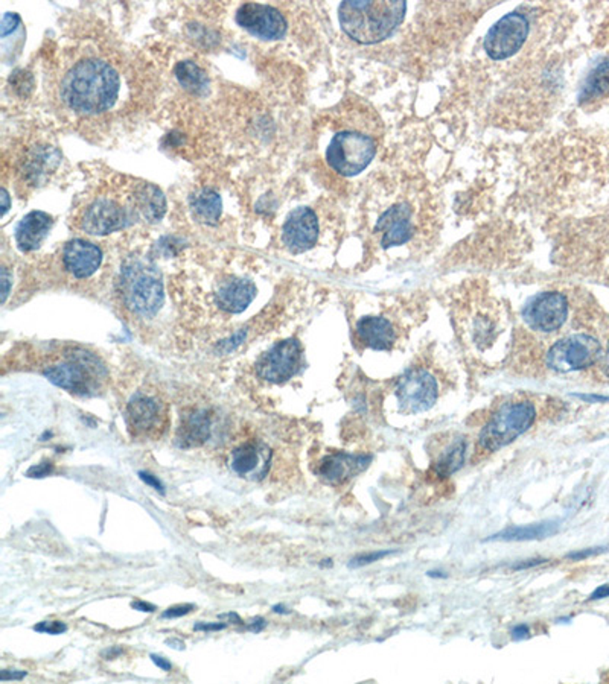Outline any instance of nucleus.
Returning a JSON list of instances; mask_svg holds the SVG:
<instances>
[{
	"label": "nucleus",
	"instance_id": "nucleus-1",
	"mask_svg": "<svg viewBox=\"0 0 609 684\" xmlns=\"http://www.w3.org/2000/svg\"><path fill=\"white\" fill-rule=\"evenodd\" d=\"M121 78L107 60L86 56L78 60L61 79V99L81 116H96L109 111L118 101Z\"/></svg>",
	"mask_w": 609,
	"mask_h": 684
},
{
	"label": "nucleus",
	"instance_id": "nucleus-2",
	"mask_svg": "<svg viewBox=\"0 0 609 684\" xmlns=\"http://www.w3.org/2000/svg\"><path fill=\"white\" fill-rule=\"evenodd\" d=\"M406 2H343L338 8L340 25L344 34L361 44L384 41L406 19Z\"/></svg>",
	"mask_w": 609,
	"mask_h": 684
},
{
	"label": "nucleus",
	"instance_id": "nucleus-3",
	"mask_svg": "<svg viewBox=\"0 0 609 684\" xmlns=\"http://www.w3.org/2000/svg\"><path fill=\"white\" fill-rule=\"evenodd\" d=\"M54 385L76 396H94L104 385L107 369L99 359L86 350L71 349L61 361L43 371Z\"/></svg>",
	"mask_w": 609,
	"mask_h": 684
},
{
	"label": "nucleus",
	"instance_id": "nucleus-4",
	"mask_svg": "<svg viewBox=\"0 0 609 684\" xmlns=\"http://www.w3.org/2000/svg\"><path fill=\"white\" fill-rule=\"evenodd\" d=\"M119 292L124 306L139 317H151L163 303V285L153 265L134 260L124 268Z\"/></svg>",
	"mask_w": 609,
	"mask_h": 684
},
{
	"label": "nucleus",
	"instance_id": "nucleus-5",
	"mask_svg": "<svg viewBox=\"0 0 609 684\" xmlns=\"http://www.w3.org/2000/svg\"><path fill=\"white\" fill-rule=\"evenodd\" d=\"M536 420V408L530 400H513L501 404L480 432V449L497 451L532 427Z\"/></svg>",
	"mask_w": 609,
	"mask_h": 684
},
{
	"label": "nucleus",
	"instance_id": "nucleus-6",
	"mask_svg": "<svg viewBox=\"0 0 609 684\" xmlns=\"http://www.w3.org/2000/svg\"><path fill=\"white\" fill-rule=\"evenodd\" d=\"M125 422L133 438L158 439L169 424L168 404L156 392L137 391L126 404Z\"/></svg>",
	"mask_w": 609,
	"mask_h": 684
},
{
	"label": "nucleus",
	"instance_id": "nucleus-7",
	"mask_svg": "<svg viewBox=\"0 0 609 684\" xmlns=\"http://www.w3.org/2000/svg\"><path fill=\"white\" fill-rule=\"evenodd\" d=\"M376 149V142L371 136L358 131H341L331 141L326 160L340 175L353 177L371 165Z\"/></svg>",
	"mask_w": 609,
	"mask_h": 684
},
{
	"label": "nucleus",
	"instance_id": "nucleus-8",
	"mask_svg": "<svg viewBox=\"0 0 609 684\" xmlns=\"http://www.w3.org/2000/svg\"><path fill=\"white\" fill-rule=\"evenodd\" d=\"M134 210L133 196L130 201L122 203L114 196L102 195L83 208L76 225L89 235H109L129 225Z\"/></svg>",
	"mask_w": 609,
	"mask_h": 684
},
{
	"label": "nucleus",
	"instance_id": "nucleus-9",
	"mask_svg": "<svg viewBox=\"0 0 609 684\" xmlns=\"http://www.w3.org/2000/svg\"><path fill=\"white\" fill-rule=\"evenodd\" d=\"M602 345L595 338L585 333L570 335L550 347L545 362L556 373H571L593 367L600 359Z\"/></svg>",
	"mask_w": 609,
	"mask_h": 684
},
{
	"label": "nucleus",
	"instance_id": "nucleus-10",
	"mask_svg": "<svg viewBox=\"0 0 609 684\" xmlns=\"http://www.w3.org/2000/svg\"><path fill=\"white\" fill-rule=\"evenodd\" d=\"M528 36V19L521 13H510L500 19L486 34L483 49L490 60H508L518 52Z\"/></svg>",
	"mask_w": 609,
	"mask_h": 684
},
{
	"label": "nucleus",
	"instance_id": "nucleus-11",
	"mask_svg": "<svg viewBox=\"0 0 609 684\" xmlns=\"http://www.w3.org/2000/svg\"><path fill=\"white\" fill-rule=\"evenodd\" d=\"M395 394L402 412L419 414L428 411L438 400L439 387L428 371L413 368L398 379Z\"/></svg>",
	"mask_w": 609,
	"mask_h": 684
},
{
	"label": "nucleus",
	"instance_id": "nucleus-12",
	"mask_svg": "<svg viewBox=\"0 0 609 684\" xmlns=\"http://www.w3.org/2000/svg\"><path fill=\"white\" fill-rule=\"evenodd\" d=\"M568 318V300L560 292H543L532 297L523 309L528 329L539 333H555Z\"/></svg>",
	"mask_w": 609,
	"mask_h": 684
},
{
	"label": "nucleus",
	"instance_id": "nucleus-13",
	"mask_svg": "<svg viewBox=\"0 0 609 684\" xmlns=\"http://www.w3.org/2000/svg\"><path fill=\"white\" fill-rule=\"evenodd\" d=\"M302 345L297 340H285L273 345L256 362V374L270 384H283L301 368Z\"/></svg>",
	"mask_w": 609,
	"mask_h": 684
},
{
	"label": "nucleus",
	"instance_id": "nucleus-14",
	"mask_svg": "<svg viewBox=\"0 0 609 684\" xmlns=\"http://www.w3.org/2000/svg\"><path fill=\"white\" fill-rule=\"evenodd\" d=\"M236 21L251 36L262 40H278L286 32V20L278 9L259 4H246L238 9Z\"/></svg>",
	"mask_w": 609,
	"mask_h": 684
},
{
	"label": "nucleus",
	"instance_id": "nucleus-15",
	"mask_svg": "<svg viewBox=\"0 0 609 684\" xmlns=\"http://www.w3.org/2000/svg\"><path fill=\"white\" fill-rule=\"evenodd\" d=\"M376 233L381 236L383 248H393L406 245V243L415 235V213L413 208L406 203H398L387 210L378 219Z\"/></svg>",
	"mask_w": 609,
	"mask_h": 684
},
{
	"label": "nucleus",
	"instance_id": "nucleus-16",
	"mask_svg": "<svg viewBox=\"0 0 609 684\" xmlns=\"http://www.w3.org/2000/svg\"><path fill=\"white\" fill-rule=\"evenodd\" d=\"M318 239V221L316 213L308 207H298L282 230L283 245L294 254H301L313 248Z\"/></svg>",
	"mask_w": 609,
	"mask_h": 684
},
{
	"label": "nucleus",
	"instance_id": "nucleus-17",
	"mask_svg": "<svg viewBox=\"0 0 609 684\" xmlns=\"http://www.w3.org/2000/svg\"><path fill=\"white\" fill-rule=\"evenodd\" d=\"M369 464V455H352L337 451V454L326 455L318 461L316 474L329 485H341L366 470Z\"/></svg>",
	"mask_w": 609,
	"mask_h": 684
},
{
	"label": "nucleus",
	"instance_id": "nucleus-18",
	"mask_svg": "<svg viewBox=\"0 0 609 684\" xmlns=\"http://www.w3.org/2000/svg\"><path fill=\"white\" fill-rule=\"evenodd\" d=\"M271 451L262 441H246L233 449L231 455V469L241 478L262 479L268 473Z\"/></svg>",
	"mask_w": 609,
	"mask_h": 684
},
{
	"label": "nucleus",
	"instance_id": "nucleus-19",
	"mask_svg": "<svg viewBox=\"0 0 609 684\" xmlns=\"http://www.w3.org/2000/svg\"><path fill=\"white\" fill-rule=\"evenodd\" d=\"M102 262V252L87 240L75 239L67 243L63 250V265L76 278H86L95 274Z\"/></svg>",
	"mask_w": 609,
	"mask_h": 684
},
{
	"label": "nucleus",
	"instance_id": "nucleus-20",
	"mask_svg": "<svg viewBox=\"0 0 609 684\" xmlns=\"http://www.w3.org/2000/svg\"><path fill=\"white\" fill-rule=\"evenodd\" d=\"M360 342L373 350L393 349L398 333L393 322L384 317H364L357 322Z\"/></svg>",
	"mask_w": 609,
	"mask_h": 684
},
{
	"label": "nucleus",
	"instance_id": "nucleus-21",
	"mask_svg": "<svg viewBox=\"0 0 609 684\" xmlns=\"http://www.w3.org/2000/svg\"><path fill=\"white\" fill-rule=\"evenodd\" d=\"M216 305L221 310L239 314L251 303L256 297V286L244 278H228L218 287L215 294Z\"/></svg>",
	"mask_w": 609,
	"mask_h": 684
},
{
	"label": "nucleus",
	"instance_id": "nucleus-22",
	"mask_svg": "<svg viewBox=\"0 0 609 684\" xmlns=\"http://www.w3.org/2000/svg\"><path fill=\"white\" fill-rule=\"evenodd\" d=\"M52 218L43 212H31L21 219L16 230V240L21 251L37 250L52 228Z\"/></svg>",
	"mask_w": 609,
	"mask_h": 684
},
{
	"label": "nucleus",
	"instance_id": "nucleus-23",
	"mask_svg": "<svg viewBox=\"0 0 609 684\" xmlns=\"http://www.w3.org/2000/svg\"><path fill=\"white\" fill-rule=\"evenodd\" d=\"M212 431V422L208 411H193L185 419L181 420V424L177 432V443L180 447H197L208 441Z\"/></svg>",
	"mask_w": 609,
	"mask_h": 684
},
{
	"label": "nucleus",
	"instance_id": "nucleus-24",
	"mask_svg": "<svg viewBox=\"0 0 609 684\" xmlns=\"http://www.w3.org/2000/svg\"><path fill=\"white\" fill-rule=\"evenodd\" d=\"M133 203L136 213H139L148 223H157L166 212L165 196L154 184L141 183L134 188Z\"/></svg>",
	"mask_w": 609,
	"mask_h": 684
},
{
	"label": "nucleus",
	"instance_id": "nucleus-25",
	"mask_svg": "<svg viewBox=\"0 0 609 684\" xmlns=\"http://www.w3.org/2000/svg\"><path fill=\"white\" fill-rule=\"evenodd\" d=\"M559 529L556 521H543V524H533L525 526H512L504 529L498 534L492 536V541H527V540H543L555 536Z\"/></svg>",
	"mask_w": 609,
	"mask_h": 684
},
{
	"label": "nucleus",
	"instance_id": "nucleus-26",
	"mask_svg": "<svg viewBox=\"0 0 609 684\" xmlns=\"http://www.w3.org/2000/svg\"><path fill=\"white\" fill-rule=\"evenodd\" d=\"M465 455H466L465 438L457 437L442 450V454L436 458L433 464V470L436 473V476L448 478L451 476V474H454L457 470H460L465 464Z\"/></svg>",
	"mask_w": 609,
	"mask_h": 684
},
{
	"label": "nucleus",
	"instance_id": "nucleus-27",
	"mask_svg": "<svg viewBox=\"0 0 609 684\" xmlns=\"http://www.w3.org/2000/svg\"><path fill=\"white\" fill-rule=\"evenodd\" d=\"M609 93V58L597 64L590 75L585 79V83L579 93L580 102H591L599 98L606 96Z\"/></svg>",
	"mask_w": 609,
	"mask_h": 684
},
{
	"label": "nucleus",
	"instance_id": "nucleus-28",
	"mask_svg": "<svg viewBox=\"0 0 609 684\" xmlns=\"http://www.w3.org/2000/svg\"><path fill=\"white\" fill-rule=\"evenodd\" d=\"M191 207L200 223L215 224L221 215V198L216 192L204 189L192 196Z\"/></svg>",
	"mask_w": 609,
	"mask_h": 684
},
{
	"label": "nucleus",
	"instance_id": "nucleus-29",
	"mask_svg": "<svg viewBox=\"0 0 609 684\" xmlns=\"http://www.w3.org/2000/svg\"><path fill=\"white\" fill-rule=\"evenodd\" d=\"M176 75L180 84L193 93H203L206 90V86H208V76L201 71L200 66L192 61L180 63L176 67Z\"/></svg>",
	"mask_w": 609,
	"mask_h": 684
},
{
	"label": "nucleus",
	"instance_id": "nucleus-30",
	"mask_svg": "<svg viewBox=\"0 0 609 684\" xmlns=\"http://www.w3.org/2000/svg\"><path fill=\"white\" fill-rule=\"evenodd\" d=\"M393 551H378V552H371V553H361L358 556H355V558L351 560L349 563V567L351 569H357V567H364L367 564H372L375 561H379V560H383L386 558L387 555H392Z\"/></svg>",
	"mask_w": 609,
	"mask_h": 684
},
{
	"label": "nucleus",
	"instance_id": "nucleus-31",
	"mask_svg": "<svg viewBox=\"0 0 609 684\" xmlns=\"http://www.w3.org/2000/svg\"><path fill=\"white\" fill-rule=\"evenodd\" d=\"M34 631L37 633H46V634H63L67 631V625L61 621H44L37 625H34Z\"/></svg>",
	"mask_w": 609,
	"mask_h": 684
},
{
	"label": "nucleus",
	"instance_id": "nucleus-32",
	"mask_svg": "<svg viewBox=\"0 0 609 684\" xmlns=\"http://www.w3.org/2000/svg\"><path fill=\"white\" fill-rule=\"evenodd\" d=\"M609 551V546H600V548H588V549H582V551H578V552H571L567 555V558L568 560H573V561H579V560H585V558H590V556H594V555H599V553H603Z\"/></svg>",
	"mask_w": 609,
	"mask_h": 684
},
{
	"label": "nucleus",
	"instance_id": "nucleus-33",
	"mask_svg": "<svg viewBox=\"0 0 609 684\" xmlns=\"http://www.w3.org/2000/svg\"><path fill=\"white\" fill-rule=\"evenodd\" d=\"M54 471V464L52 462H41V464H37V466H34L28 470V476L29 478H44V476H48V474H51Z\"/></svg>",
	"mask_w": 609,
	"mask_h": 684
},
{
	"label": "nucleus",
	"instance_id": "nucleus-34",
	"mask_svg": "<svg viewBox=\"0 0 609 684\" xmlns=\"http://www.w3.org/2000/svg\"><path fill=\"white\" fill-rule=\"evenodd\" d=\"M193 610V606L192 604H185V606H176V607H171L168 608L163 614H162V618L165 619H174V618H181V616H186L188 613H191Z\"/></svg>",
	"mask_w": 609,
	"mask_h": 684
},
{
	"label": "nucleus",
	"instance_id": "nucleus-35",
	"mask_svg": "<svg viewBox=\"0 0 609 684\" xmlns=\"http://www.w3.org/2000/svg\"><path fill=\"white\" fill-rule=\"evenodd\" d=\"M20 19L17 14H5L2 20V37H6L11 31H14Z\"/></svg>",
	"mask_w": 609,
	"mask_h": 684
},
{
	"label": "nucleus",
	"instance_id": "nucleus-36",
	"mask_svg": "<svg viewBox=\"0 0 609 684\" xmlns=\"http://www.w3.org/2000/svg\"><path fill=\"white\" fill-rule=\"evenodd\" d=\"M226 628V623H220V622H215V623H195V627L193 630L195 631H221Z\"/></svg>",
	"mask_w": 609,
	"mask_h": 684
},
{
	"label": "nucleus",
	"instance_id": "nucleus-37",
	"mask_svg": "<svg viewBox=\"0 0 609 684\" xmlns=\"http://www.w3.org/2000/svg\"><path fill=\"white\" fill-rule=\"evenodd\" d=\"M26 677V670H2V674H0V680L2 681H8V680H23Z\"/></svg>",
	"mask_w": 609,
	"mask_h": 684
},
{
	"label": "nucleus",
	"instance_id": "nucleus-38",
	"mask_svg": "<svg viewBox=\"0 0 609 684\" xmlns=\"http://www.w3.org/2000/svg\"><path fill=\"white\" fill-rule=\"evenodd\" d=\"M139 476H141V479H142L144 482H146L148 485H151L153 489H156V490H160V491H163V485L160 484V481H158L157 478H154L153 474L145 473V471H141V473H139Z\"/></svg>",
	"mask_w": 609,
	"mask_h": 684
},
{
	"label": "nucleus",
	"instance_id": "nucleus-39",
	"mask_svg": "<svg viewBox=\"0 0 609 684\" xmlns=\"http://www.w3.org/2000/svg\"><path fill=\"white\" fill-rule=\"evenodd\" d=\"M528 634H530V628L527 627V625H518V627H515L512 630V637L515 640H523V639H527Z\"/></svg>",
	"mask_w": 609,
	"mask_h": 684
},
{
	"label": "nucleus",
	"instance_id": "nucleus-40",
	"mask_svg": "<svg viewBox=\"0 0 609 684\" xmlns=\"http://www.w3.org/2000/svg\"><path fill=\"white\" fill-rule=\"evenodd\" d=\"M609 596V586L605 584V586H600V587H597L594 592L590 595V601H597V599H603V598H608Z\"/></svg>",
	"mask_w": 609,
	"mask_h": 684
},
{
	"label": "nucleus",
	"instance_id": "nucleus-41",
	"mask_svg": "<svg viewBox=\"0 0 609 684\" xmlns=\"http://www.w3.org/2000/svg\"><path fill=\"white\" fill-rule=\"evenodd\" d=\"M131 607L134 610H139V611H144V613L156 611V606L148 604V602H145V601H134V602H131Z\"/></svg>",
	"mask_w": 609,
	"mask_h": 684
},
{
	"label": "nucleus",
	"instance_id": "nucleus-42",
	"mask_svg": "<svg viewBox=\"0 0 609 684\" xmlns=\"http://www.w3.org/2000/svg\"><path fill=\"white\" fill-rule=\"evenodd\" d=\"M266 627H267V622L263 621L262 618H256V619H253V621H251V622L247 625L246 628H247V630H250V631L259 633V631H262V630L266 628Z\"/></svg>",
	"mask_w": 609,
	"mask_h": 684
},
{
	"label": "nucleus",
	"instance_id": "nucleus-43",
	"mask_svg": "<svg viewBox=\"0 0 609 684\" xmlns=\"http://www.w3.org/2000/svg\"><path fill=\"white\" fill-rule=\"evenodd\" d=\"M151 660L154 662V665L158 666L162 670H166V672H168V670L172 669L171 662H168V660L163 658V657H160V655H157V654H151Z\"/></svg>",
	"mask_w": 609,
	"mask_h": 684
},
{
	"label": "nucleus",
	"instance_id": "nucleus-44",
	"mask_svg": "<svg viewBox=\"0 0 609 684\" xmlns=\"http://www.w3.org/2000/svg\"><path fill=\"white\" fill-rule=\"evenodd\" d=\"M544 561H545V560H541V558L528 560V561H524V563H521V564H518V566H513L512 569H513V571H523V569H527V567H533V566H538V564H541V563H544Z\"/></svg>",
	"mask_w": 609,
	"mask_h": 684
},
{
	"label": "nucleus",
	"instance_id": "nucleus-45",
	"mask_svg": "<svg viewBox=\"0 0 609 684\" xmlns=\"http://www.w3.org/2000/svg\"><path fill=\"white\" fill-rule=\"evenodd\" d=\"M2 285H4V291H2V301L6 300V295H8V286H9V277H8V272L6 270L2 271Z\"/></svg>",
	"mask_w": 609,
	"mask_h": 684
},
{
	"label": "nucleus",
	"instance_id": "nucleus-46",
	"mask_svg": "<svg viewBox=\"0 0 609 684\" xmlns=\"http://www.w3.org/2000/svg\"><path fill=\"white\" fill-rule=\"evenodd\" d=\"M603 371H605V374L609 377V344H608V350H606L605 359H603Z\"/></svg>",
	"mask_w": 609,
	"mask_h": 684
},
{
	"label": "nucleus",
	"instance_id": "nucleus-47",
	"mask_svg": "<svg viewBox=\"0 0 609 684\" xmlns=\"http://www.w3.org/2000/svg\"><path fill=\"white\" fill-rule=\"evenodd\" d=\"M585 400H594V402H609V397H599V396H582Z\"/></svg>",
	"mask_w": 609,
	"mask_h": 684
},
{
	"label": "nucleus",
	"instance_id": "nucleus-48",
	"mask_svg": "<svg viewBox=\"0 0 609 684\" xmlns=\"http://www.w3.org/2000/svg\"><path fill=\"white\" fill-rule=\"evenodd\" d=\"M2 200H4V207H2V208H4V213H6L8 207H9V198H8L6 190H2Z\"/></svg>",
	"mask_w": 609,
	"mask_h": 684
},
{
	"label": "nucleus",
	"instance_id": "nucleus-49",
	"mask_svg": "<svg viewBox=\"0 0 609 684\" xmlns=\"http://www.w3.org/2000/svg\"><path fill=\"white\" fill-rule=\"evenodd\" d=\"M273 611H274V613H282V614H288V613H290L288 610L285 608V606H274V607H273Z\"/></svg>",
	"mask_w": 609,
	"mask_h": 684
},
{
	"label": "nucleus",
	"instance_id": "nucleus-50",
	"mask_svg": "<svg viewBox=\"0 0 609 684\" xmlns=\"http://www.w3.org/2000/svg\"><path fill=\"white\" fill-rule=\"evenodd\" d=\"M428 576H430V578H445L446 575H443L442 572H436V571H431V572H428Z\"/></svg>",
	"mask_w": 609,
	"mask_h": 684
}]
</instances>
